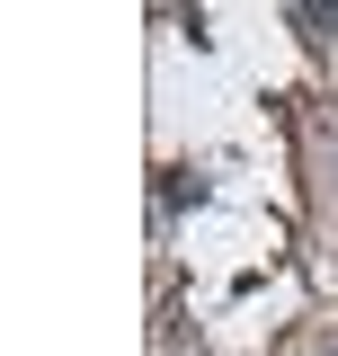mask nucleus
<instances>
[{"label": "nucleus", "mask_w": 338, "mask_h": 356, "mask_svg": "<svg viewBox=\"0 0 338 356\" xmlns=\"http://www.w3.org/2000/svg\"><path fill=\"white\" fill-rule=\"evenodd\" d=\"M285 18H294L303 36H330V27H338V9H285Z\"/></svg>", "instance_id": "1"}]
</instances>
